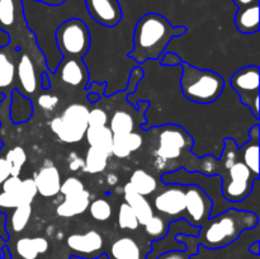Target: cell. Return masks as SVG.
<instances>
[{
	"mask_svg": "<svg viewBox=\"0 0 260 259\" xmlns=\"http://www.w3.org/2000/svg\"><path fill=\"white\" fill-rule=\"evenodd\" d=\"M187 32L184 25L174 27L164 15L147 13L142 15L134 29V48L128 56L137 63L149 60H160L167 52L168 45L174 37Z\"/></svg>",
	"mask_w": 260,
	"mask_h": 259,
	"instance_id": "1",
	"label": "cell"
},
{
	"mask_svg": "<svg viewBox=\"0 0 260 259\" xmlns=\"http://www.w3.org/2000/svg\"><path fill=\"white\" fill-rule=\"evenodd\" d=\"M259 216L254 211L226 208L222 212L211 216L200 229L198 244L208 249H218L233 244L244 231L258 226Z\"/></svg>",
	"mask_w": 260,
	"mask_h": 259,
	"instance_id": "2",
	"label": "cell"
},
{
	"mask_svg": "<svg viewBox=\"0 0 260 259\" xmlns=\"http://www.w3.org/2000/svg\"><path fill=\"white\" fill-rule=\"evenodd\" d=\"M0 30L7 33L8 43L27 52L36 66L42 65L48 69L37 40L27 27L23 0H0Z\"/></svg>",
	"mask_w": 260,
	"mask_h": 259,
	"instance_id": "3",
	"label": "cell"
},
{
	"mask_svg": "<svg viewBox=\"0 0 260 259\" xmlns=\"http://www.w3.org/2000/svg\"><path fill=\"white\" fill-rule=\"evenodd\" d=\"M180 90L188 101L197 104H210L217 101L225 89V79L212 70H203L183 61Z\"/></svg>",
	"mask_w": 260,
	"mask_h": 259,
	"instance_id": "4",
	"label": "cell"
},
{
	"mask_svg": "<svg viewBox=\"0 0 260 259\" xmlns=\"http://www.w3.org/2000/svg\"><path fill=\"white\" fill-rule=\"evenodd\" d=\"M56 47L62 58H83L90 47V32L80 18H70L61 23L53 35Z\"/></svg>",
	"mask_w": 260,
	"mask_h": 259,
	"instance_id": "5",
	"label": "cell"
},
{
	"mask_svg": "<svg viewBox=\"0 0 260 259\" xmlns=\"http://www.w3.org/2000/svg\"><path fill=\"white\" fill-rule=\"evenodd\" d=\"M89 109L81 103L70 104L61 116L55 117L51 121L50 127L53 134L62 142L75 144L85 137L88 130Z\"/></svg>",
	"mask_w": 260,
	"mask_h": 259,
	"instance_id": "6",
	"label": "cell"
},
{
	"mask_svg": "<svg viewBox=\"0 0 260 259\" xmlns=\"http://www.w3.org/2000/svg\"><path fill=\"white\" fill-rule=\"evenodd\" d=\"M226 174L220 175L222 179L221 193L230 203H241L253 193L254 182L259 178L239 159L225 169Z\"/></svg>",
	"mask_w": 260,
	"mask_h": 259,
	"instance_id": "7",
	"label": "cell"
},
{
	"mask_svg": "<svg viewBox=\"0 0 260 259\" xmlns=\"http://www.w3.org/2000/svg\"><path fill=\"white\" fill-rule=\"evenodd\" d=\"M230 84L240 96L241 103L250 108L254 118L259 121V66L249 65L235 71L231 76Z\"/></svg>",
	"mask_w": 260,
	"mask_h": 259,
	"instance_id": "8",
	"label": "cell"
},
{
	"mask_svg": "<svg viewBox=\"0 0 260 259\" xmlns=\"http://www.w3.org/2000/svg\"><path fill=\"white\" fill-rule=\"evenodd\" d=\"M157 140L159 146L155 150V157L161 161L179 159L185 150L192 149L193 139L184 128L177 124H167L160 127Z\"/></svg>",
	"mask_w": 260,
	"mask_h": 259,
	"instance_id": "9",
	"label": "cell"
},
{
	"mask_svg": "<svg viewBox=\"0 0 260 259\" xmlns=\"http://www.w3.org/2000/svg\"><path fill=\"white\" fill-rule=\"evenodd\" d=\"M185 211L189 221L194 226H202L210 218L213 210V201L200 185H185Z\"/></svg>",
	"mask_w": 260,
	"mask_h": 259,
	"instance_id": "10",
	"label": "cell"
},
{
	"mask_svg": "<svg viewBox=\"0 0 260 259\" xmlns=\"http://www.w3.org/2000/svg\"><path fill=\"white\" fill-rule=\"evenodd\" d=\"M15 89L20 91L23 95L32 96L37 90L41 89V74L38 73V68L35 61L30 58L27 52L20 50L19 58L17 63V80H15Z\"/></svg>",
	"mask_w": 260,
	"mask_h": 259,
	"instance_id": "11",
	"label": "cell"
},
{
	"mask_svg": "<svg viewBox=\"0 0 260 259\" xmlns=\"http://www.w3.org/2000/svg\"><path fill=\"white\" fill-rule=\"evenodd\" d=\"M20 48L13 47L9 43L0 47V94L9 98L17 80V63Z\"/></svg>",
	"mask_w": 260,
	"mask_h": 259,
	"instance_id": "12",
	"label": "cell"
},
{
	"mask_svg": "<svg viewBox=\"0 0 260 259\" xmlns=\"http://www.w3.org/2000/svg\"><path fill=\"white\" fill-rule=\"evenodd\" d=\"M185 185L169 184L154 198V207L165 216L182 215L185 211Z\"/></svg>",
	"mask_w": 260,
	"mask_h": 259,
	"instance_id": "13",
	"label": "cell"
},
{
	"mask_svg": "<svg viewBox=\"0 0 260 259\" xmlns=\"http://www.w3.org/2000/svg\"><path fill=\"white\" fill-rule=\"evenodd\" d=\"M88 14L103 27H116L122 20V9L118 0H85Z\"/></svg>",
	"mask_w": 260,
	"mask_h": 259,
	"instance_id": "14",
	"label": "cell"
},
{
	"mask_svg": "<svg viewBox=\"0 0 260 259\" xmlns=\"http://www.w3.org/2000/svg\"><path fill=\"white\" fill-rule=\"evenodd\" d=\"M56 71L62 83L71 88L85 89L89 83V71L81 58H62Z\"/></svg>",
	"mask_w": 260,
	"mask_h": 259,
	"instance_id": "15",
	"label": "cell"
},
{
	"mask_svg": "<svg viewBox=\"0 0 260 259\" xmlns=\"http://www.w3.org/2000/svg\"><path fill=\"white\" fill-rule=\"evenodd\" d=\"M103 245V236L95 230H89L84 234H71L68 238V246L78 253L80 258L93 259V255L99 253Z\"/></svg>",
	"mask_w": 260,
	"mask_h": 259,
	"instance_id": "16",
	"label": "cell"
},
{
	"mask_svg": "<svg viewBox=\"0 0 260 259\" xmlns=\"http://www.w3.org/2000/svg\"><path fill=\"white\" fill-rule=\"evenodd\" d=\"M37 196V188H36L33 178H25L22 180V187L17 193H5L0 192V212L7 213L14 208L23 205H32L33 200Z\"/></svg>",
	"mask_w": 260,
	"mask_h": 259,
	"instance_id": "17",
	"label": "cell"
},
{
	"mask_svg": "<svg viewBox=\"0 0 260 259\" xmlns=\"http://www.w3.org/2000/svg\"><path fill=\"white\" fill-rule=\"evenodd\" d=\"M33 180H35L36 188H37V193L42 197H55L56 195L60 193L62 180H61L60 172L55 165H47V167L41 168L38 173L35 174Z\"/></svg>",
	"mask_w": 260,
	"mask_h": 259,
	"instance_id": "18",
	"label": "cell"
},
{
	"mask_svg": "<svg viewBox=\"0 0 260 259\" xmlns=\"http://www.w3.org/2000/svg\"><path fill=\"white\" fill-rule=\"evenodd\" d=\"M9 116L14 124L28 122L33 116V102L23 95L18 89H13L9 96Z\"/></svg>",
	"mask_w": 260,
	"mask_h": 259,
	"instance_id": "19",
	"label": "cell"
},
{
	"mask_svg": "<svg viewBox=\"0 0 260 259\" xmlns=\"http://www.w3.org/2000/svg\"><path fill=\"white\" fill-rule=\"evenodd\" d=\"M123 196L124 202L128 203L129 207L136 213L139 223L144 226L152 217V215H154V208H152L151 203L146 200V197L139 195L129 183L124 184Z\"/></svg>",
	"mask_w": 260,
	"mask_h": 259,
	"instance_id": "20",
	"label": "cell"
},
{
	"mask_svg": "<svg viewBox=\"0 0 260 259\" xmlns=\"http://www.w3.org/2000/svg\"><path fill=\"white\" fill-rule=\"evenodd\" d=\"M90 203V193L86 189L75 195L65 196V200L57 206L56 213L60 217H74L85 212Z\"/></svg>",
	"mask_w": 260,
	"mask_h": 259,
	"instance_id": "21",
	"label": "cell"
},
{
	"mask_svg": "<svg viewBox=\"0 0 260 259\" xmlns=\"http://www.w3.org/2000/svg\"><path fill=\"white\" fill-rule=\"evenodd\" d=\"M259 3L239 8L235 14L236 29L244 35H253L259 30Z\"/></svg>",
	"mask_w": 260,
	"mask_h": 259,
	"instance_id": "22",
	"label": "cell"
},
{
	"mask_svg": "<svg viewBox=\"0 0 260 259\" xmlns=\"http://www.w3.org/2000/svg\"><path fill=\"white\" fill-rule=\"evenodd\" d=\"M142 136L137 132H129L124 135H113L112 142V155L124 159L128 157L132 152L137 151L142 146Z\"/></svg>",
	"mask_w": 260,
	"mask_h": 259,
	"instance_id": "23",
	"label": "cell"
},
{
	"mask_svg": "<svg viewBox=\"0 0 260 259\" xmlns=\"http://www.w3.org/2000/svg\"><path fill=\"white\" fill-rule=\"evenodd\" d=\"M47 239L43 236L36 238H20L15 243V251L22 259H37L48 250Z\"/></svg>",
	"mask_w": 260,
	"mask_h": 259,
	"instance_id": "24",
	"label": "cell"
},
{
	"mask_svg": "<svg viewBox=\"0 0 260 259\" xmlns=\"http://www.w3.org/2000/svg\"><path fill=\"white\" fill-rule=\"evenodd\" d=\"M85 139L89 146L98 147L107 154L112 155V142H113V134L108 126L88 127L85 132Z\"/></svg>",
	"mask_w": 260,
	"mask_h": 259,
	"instance_id": "25",
	"label": "cell"
},
{
	"mask_svg": "<svg viewBox=\"0 0 260 259\" xmlns=\"http://www.w3.org/2000/svg\"><path fill=\"white\" fill-rule=\"evenodd\" d=\"M111 255L114 259H141V249L134 239L124 236L112 244Z\"/></svg>",
	"mask_w": 260,
	"mask_h": 259,
	"instance_id": "26",
	"label": "cell"
},
{
	"mask_svg": "<svg viewBox=\"0 0 260 259\" xmlns=\"http://www.w3.org/2000/svg\"><path fill=\"white\" fill-rule=\"evenodd\" d=\"M128 183L139 195L144 196V197L152 195L157 189L156 178L144 169L135 170L129 178Z\"/></svg>",
	"mask_w": 260,
	"mask_h": 259,
	"instance_id": "27",
	"label": "cell"
},
{
	"mask_svg": "<svg viewBox=\"0 0 260 259\" xmlns=\"http://www.w3.org/2000/svg\"><path fill=\"white\" fill-rule=\"evenodd\" d=\"M240 159L255 175H259V137H249L240 147Z\"/></svg>",
	"mask_w": 260,
	"mask_h": 259,
	"instance_id": "28",
	"label": "cell"
},
{
	"mask_svg": "<svg viewBox=\"0 0 260 259\" xmlns=\"http://www.w3.org/2000/svg\"><path fill=\"white\" fill-rule=\"evenodd\" d=\"M32 216V205H23L12 210L9 217L7 216V231L19 234L27 228Z\"/></svg>",
	"mask_w": 260,
	"mask_h": 259,
	"instance_id": "29",
	"label": "cell"
},
{
	"mask_svg": "<svg viewBox=\"0 0 260 259\" xmlns=\"http://www.w3.org/2000/svg\"><path fill=\"white\" fill-rule=\"evenodd\" d=\"M109 156L111 155L107 154L103 150L90 146L86 152L85 159H84V172L90 173V174L102 173L107 168Z\"/></svg>",
	"mask_w": 260,
	"mask_h": 259,
	"instance_id": "30",
	"label": "cell"
},
{
	"mask_svg": "<svg viewBox=\"0 0 260 259\" xmlns=\"http://www.w3.org/2000/svg\"><path fill=\"white\" fill-rule=\"evenodd\" d=\"M178 241L185 245V250H170L167 253H162L156 259H190V256L197 254V246L200 245L197 240V236L184 235V234H178L175 236Z\"/></svg>",
	"mask_w": 260,
	"mask_h": 259,
	"instance_id": "31",
	"label": "cell"
},
{
	"mask_svg": "<svg viewBox=\"0 0 260 259\" xmlns=\"http://www.w3.org/2000/svg\"><path fill=\"white\" fill-rule=\"evenodd\" d=\"M109 130L113 135H124L134 132L135 130V119L128 112L117 111L112 116L109 122Z\"/></svg>",
	"mask_w": 260,
	"mask_h": 259,
	"instance_id": "32",
	"label": "cell"
},
{
	"mask_svg": "<svg viewBox=\"0 0 260 259\" xmlns=\"http://www.w3.org/2000/svg\"><path fill=\"white\" fill-rule=\"evenodd\" d=\"M5 160H7V163L10 167V175H13V177H19L22 167L27 161L25 150L20 146H14L7 152Z\"/></svg>",
	"mask_w": 260,
	"mask_h": 259,
	"instance_id": "33",
	"label": "cell"
},
{
	"mask_svg": "<svg viewBox=\"0 0 260 259\" xmlns=\"http://www.w3.org/2000/svg\"><path fill=\"white\" fill-rule=\"evenodd\" d=\"M139 220L135 211L129 207L128 203L123 202L119 206L118 226L122 230H136L139 228Z\"/></svg>",
	"mask_w": 260,
	"mask_h": 259,
	"instance_id": "34",
	"label": "cell"
},
{
	"mask_svg": "<svg viewBox=\"0 0 260 259\" xmlns=\"http://www.w3.org/2000/svg\"><path fill=\"white\" fill-rule=\"evenodd\" d=\"M89 213L96 221H107L112 216V206L104 198H96L89 203Z\"/></svg>",
	"mask_w": 260,
	"mask_h": 259,
	"instance_id": "35",
	"label": "cell"
},
{
	"mask_svg": "<svg viewBox=\"0 0 260 259\" xmlns=\"http://www.w3.org/2000/svg\"><path fill=\"white\" fill-rule=\"evenodd\" d=\"M145 233L149 236H151L152 239H161L164 238L165 234L168 233V228H169V223L164 220L160 215H152V217L147 221L144 225Z\"/></svg>",
	"mask_w": 260,
	"mask_h": 259,
	"instance_id": "36",
	"label": "cell"
},
{
	"mask_svg": "<svg viewBox=\"0 0 260 259\" xmlns=\"http://www.w3.org/2000/svg\"><path fill=\"white\" fill-rule=\"evenodd\" d=\"M85 189L84 187V183L81 182L79 178L75 177H70L68 179L62 180L61 182V187H60V193L65 197V196H70V195H75V193L81 192V190Z\"/></svg>",
	"mask_w": 260,
	"mask_h": 259,
	"instance_id": "37",
	"label": "cell"
},
{
	"mask_svg": "<svg viewBox=\"0 0 260 259\" xmlns=\"http://www.w3.org/2000/svg\"><path fill=\"white\" fill-rule=\"evenodd\" d=\"M108 122V114L102 108H93L88 113V126L89 127H99L107 126Z\"/></svg>",
	"mask_w": 260,
	"mask_h": 259,
	"instance_id": "38",
	"label": "cell"
},
{
	"mask_svg": "<svg viewBox=\"0 0 260 259\" xmlns=\"http://www.w3.org/2000/svg\"><path fill=\"white\" fill-rule=\"evenodd\" d=\"M144 78V70H142L140 66H135L134 69L129 73L128 78V85L126 88V94L127 95H131V94H135L137 86H139V83Z\"/></svg>",
	"mask_w": 260,
	"mask_h": 259,
	"instance_id": "39",
	"label": "cell"
},
{
	"mask_svg": "<svg viewBox=\"0 0 260 259\" xmlns=\"http://www.w3.org/2000/svg\"><path fill=\"white\" fill-rule=\"evenodd\" d=\"M22 180L19 177H13L10 175L7 180L2 184V190L5 193H17L22 187Z\"/></svg>",
	"mask_w": 260,
	"mask_h": 259,
	"instance_id": "40",
	"label": "cell"
},
{
	"mask_svg": "<svg viewBox=\"0 0 260 259\" xmlns=\"http://www.w3.org/2000/svg\"><path fill=\"white\" fill-rule=\"evenodd\" d=\"M37 103L41 108L52 111V109L57 106L58 98L55 95H51V94H41V95L38 96Z\"/></svg>",
	"mask_w": 260,
	"mask_h": 259,
	"instance_id": "41",
	"label": "cell"
},
{
	"mask_svg": "<svg viewBox=\"0 0 260 259\" xmlns=\"http://www.w3.org/2000/svg\"><path fill=\"white\" fill-rule=\"evenodd\" d=\"M182 62L183 60L180 58V56L174 52H165L161 56V58H160V65L161 66H170V68H173V66H179Z\"/></svg>",
	"mask_w": 260,
	"mask_h": 259,
	"instance_id": "42",
	"label": "cell"
},
{
	"mask_svg": "<svg viewBox=\"0 0 260 259\" xmlns=\"http://www.w3.org/2000/svg\"><path fill=\"white\" fill-rule=\"evenodd\" d=\"M10 177V167L5 157H0V185Z\"/></svg>",
	"mask_w": 260,
	"mask_h": 259,
	"instance_id": "43",
	"label": "cell"
},
{
	"mask_svg": "<svg viewBox=\"0 0 260 259\" xmlns=\"http://www.w3.org/2000/svg\"><path fill=\"white\" fill-rule=\"evenodd\" d=\"M106 89L107 83H88V85H86L88 93H98L101 95L106 94Z\"/></svg>",
	"mask_w": 260,
	"mask_h": 259,
	"instance_id": "44",
	"label": "cell"
},
{
	"mask_svg": "<svg viewBox=\"0 0 260 259\" xmlns=\"http://www.w3.org/2000/svg\"><path fill=\"white\" fill-rule=\"evenodd\" d=\"M0 236L5 241L9 240V234L7 231V213L0 212Z\"/></svg>",
	"mask_w": 260,
	"mask_h": 259,
	"instance_id": "45",
	"label": "cell"
},
{
	"mask_svg": "<svg viewBox=\"0 0 260 259\" xmlns=\"http://www.w3.org/2000/svg\"><path fill=\"white\" fill-rule=\"evenodd\" d=\"M50 75H48V71H43L42 74H41V89L42 90H47V89H50Z\"/></svg>",
	"mask_w": 260,
	"mask_h": 259,
	"instance_id": "46",
	"label": "cell"
},
{
	"mask_svg": "<svg viewBox=\"0 0 260 259\" xmlns=\"http://www.w3.org/2000/svg\"><path fill=\"white\" fill-rule=\"evenodd\" d=\"M84 168V160L81 159L80 156L75 157L74 160L70 161V169L71 170H78V169H83Z\"/></svg>",
	"mask_w": 260,
	"mask_h": 259,
	"instance_id": "47",
	"label": "cell"
},
{
	"mask_svg": "<svg viewBox=\"0 0 260 259\" xmlns=\"http://www.w3.org/2000/svg\"><path fill=\"white\" fill-rule=\"evenodd\" d=\"M234 3H235L238 8H243L251 4H255V3H259V0H234Z\"/></svg>",
	"mask_w": 260,
	"mask_h": 259,
	"instance_id": "48",
	"label": "cell"
},
{
	"mask_svg": "<svg viewBox=\"0 0 260 259\" xmlns=\"http://www.w3.org/2000/svg\"><path fill=\"white\" fill-rule=\"evenodd\" d=\"M0 254H2L3 259H12V251H10V248L7 244L0 249Z\"/></svg>",
	"mask_w": 260,
	"mask_h": 259,
	"instance_id": "49",
	"label": "cell"
},
{
	"mask_svg": "<svg viewBox=\"0 0 260 259\" xmlns=\"http://www.w3.org/2000/svg\"><path fill=\"white\" fill-rule=\"evenodd\" d=\"M249 251L254 255H259L260 254V243L259 240H255L250 246H249Z\"/></svg>",
	"mask_w": 260,
	"mask_h": 259,
	"instance_id": "50",
	"label": "cell"
},
{
	"mask_svg": "<svg viewBox=\"0 0 260 259\" xmlns=\"http://www.w3.org/2000/svg\"><path fill=\"white\" fill-rule=\"evenodd\" d=\"M35 2L43 3V4H48L51 7H56V5H61L62 3H65L66 0H35Z\"/></svg>",
	"mask_w": 260,
	"mask_h": 259,
	"instance_id": "51",
	"label": "cell"
},
{
	"mask_svg": "<svg viewBox=\"0 0 260 259\" xmlns=\"http://www.w3.org/2000/svg\"><path fill=\"white\" fill-rule=\"evenodd\" d=\"M103 95H101V94L98 93H88V101L90 102V103H96V102L101 101V98Z\"/></svg>",
	"mask_w": 260,
	"mask_h": 259,
	"instance_id": "52",
	"label": "cell"
},
{
	"mask_svg": "<svg viewBox=\"0 0 260 259\" xmlns=\"http://www.w3.org/2000/svg\"><path fill=\"white\" fill-rule=\"evenodd\" d=\"M3 146H4V142H3V140H0V151L3 150Z\"/></svg>",
	"mask_w": 260,
	"mask_h": 259,
	"instance_id": "53",
	"label": "cell"
},
{
	"mask_svg": "<svg viewBox=\"0 0 260 259\" xmlns=\"http://www.w3.org/2000/svg\"><path fill=\"white\" fill-rule=\"evenodd\" d=\"M0 259H3V258H2V254H0Z\"/></svg>",
	"mask_w": 260,
	"mask_h": 259,
	"instance_id": "54",
	"label": "cell"
}]
</instances>
